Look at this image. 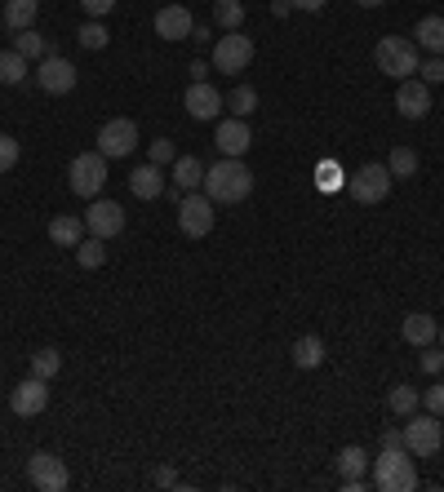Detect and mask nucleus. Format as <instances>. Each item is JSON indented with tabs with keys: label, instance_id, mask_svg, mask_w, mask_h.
I'll list each match as a JSON object with an SVG mask.
<instances>
[{
	"label": "nucleus",
	"instance_id": "34",
	"mask_svg": "<svg viewBox=\"0 0 444 492\" xmlns=\"http://www.w3.org/2000/svg\"><path fill=\"white\" fill-rule=\"evenodd\" d=\"M76 40H80V49H107V40H111V36H107V27L94 18V23H85V27L76 32Z\"/></svg>",
	"mask_w": 444,
	"mask_h": 492
},
{
	"label": "nucleus",
	"instance_id": "15",
	"mask_svg": "<svg viewBox=\"0 0 444 492\" xmlns=\"http://www.w3.org/2000/svg\"><path fill=\"white\" fill-rule=\"evenodd\" d=\"M396 111L405 116V120H422L427 111H431V85L427 80H400V89H396Z\"/></svg>",
	"mask_w": 444,
	"mask_h": 492
},
{
	"label": "nucleus",
	"instance_id": "22",
	"mask_svg": "<svg viewBox=\"0 0 444 492\" xmlns=\"http://www.w3.org/2000/svg\"><path fill=\"white\" fill-rule=\"evenodd\" d=\"M40 14V0H5V27L9 32H27Z\"/></svg>",
	"mask_w": 444,
	"mask_h": 492
},
{
	"label": "nucleus",
	"instance_id": "23",
	"mask_svg": "<svg viewBox=\"0 0 444 492\" xmlns=\"http://www.w3.org/2000/svg\"><path fill=\"white\" fill-rule=\"evenodd\" d=\"M49 240H54V244H63V249H76V244L85 240V222H80V218H71V213H63V218H54V222H49Z\"/></svg>",
	"mask_w": 444,
	"mask_h": 492
},
{
	"label": "nucleus",
	"instance_id": "39",
	"mask_svg": "<svg viewBox=\"0 0 444 492\" xmlns=\"http://www.w3.org/2000/svg\"><path fill=\"white\" fill-rule=\"evenodd\" d=\"M178 160V151H173L170 138H160V142H151V164H173Z\"/></svg>",
	"mask_w": 444,
	"mask_h": 492
},
{
	"label": "nucleus",
	"instance_id": "1",
	"mask_svg": "<svg viewBox=\"0 0 444 492\" xmlns=\"http://www.w3.org/2000/svg\"><path fill=\"white\" fill-rule=\"evenodd\" d=\"M253 191V173H249V164L244 160H222L205 169V196L213 204H240V200H249Z\"/></svg>",
	"mask_w": 444,
	"mask_h": 492
},
{
	"label": "nucleus",
	"instance_id": "18",
	"mask_svg": "<svg viewBox=\"0 0 444 492\" xmlns=\"http://www.w3.org/2000/svg\"><path fill=\"white\" fill-rule=\"evenodd\" d=\"M129 191L138 200H160L165 196V173H160V164H138L134 173H129Z\"/></svg>",
	"mask_w": 444,
	"mask_h": 492
},
{
	"label": "nucleus",
	"instance_id": "24",
	"mask_svg": "<svg viewBox=\"0 0 444 492\" xmlns=\"http://www.w3.org/2000/svg\"><path fill=\"white\" fill-rule=\"evenodd\" d=\"M418 404H422V395L413 391V386H405V382H396V386L387 391V408H391L396 417H409V413H418Z\"/></svg>",
	"mask_w": 444,
	"mask_h": 492
},
{
	"label": "nucleus",
	"instance_id": "30",
	"mask_svg": "<svg viewBox=\"0 0 444 492\" xmlns=\"http://www.w3.org/2000/svg\"><path fill=\"white\" fill-rule=\"evenodd\" d=\"M227 107H232V116L249 120V116L258 111V89H249V85H236V89H232V98H227Z\"/></svg>",
	"mask_w": 444,
	"mask_h": 492
},
{
	"label": "nucleus",
	"instance_id": "8",
	"mask_svg": "<svg viewBox=\"0 0 444 492\" xmlns=\"http://www.w3.org/2000/svg\"><path fill=\"white\" fill-rule=\"evenodd\" d=\"M213 200L209 196H196V191H187L182 196V204H178V227H182V235H191V240H205L209 231H213Z\"/></svg>",
	"mask_w": 444,
	"mask_h": 492
},
{
	"label": "nucleus",
	"instance_id": "47",
	"mask_svg": "<svg viewBox=\"0 0 444 492\" xmlns=\"http://www.w3.org/2000/svg\"><path fill=\"white\" fill-rule=\"evenodd\" d=\"M356 5H365V9H377V5H387V0H356Z\"/></svg>",
	"mask_w": 444,
	"mask_h": 492
},
{
	"label": "nucleus",
	"instance_id": "25",
	"mask_svg": "<svg viewBox=\"0 0 444 492\" xmlns=\"http://www.w3.org/2000/svg\"><path fill=\"white\" fill-rule=\"evenodd\" d=\"M334 466L342 470V479H356V475H365V470H369V457H365V448H360V444H346V448H338Z\"/></svg>",
	"mask_w": 444,
	"mask_h": 492
},
{
	"label": "nucleus",
	"instance_id": "17",
	"mask_svg": "<svg viewBox=\"0 0 444 492\" xmlns=\"http://www.w3.org/2000/svg\"><path fill=\"white\" fill-rule=\"evenodd\" d=\"M191 27H196V18L187 5H165L156 14V36H165V40H191Z\"/></svg>",
	"mask_w": 444,
	"mask_h": 492
},
{
	"label": "nucleus",
	"instance_id": "42",
	"mask_svg": "<svg viewBox=\"0 0 444 492\" xmlns=\"http://www.w3.org/2000/svg\"><path fill=\"white\" fill-rule=\"evenodd\" d=\"M382 448H405V430L387 426V430H382Z\"/></svg>",
	"mask_w": 444,
	"mask_h": 492
},
{
	"label": "nucleus",
	"instance_id": "19",
	"mask_svg": "<svg viewBox=\"0 0 444 492\" xmlns=\"http://www.w3.org/2000/svg\"><path fill=\"white\" fill-rule=\"evenodd\" d=\"M413 45L427 49V54H436V58H444V18L440 14H427V18L413 27Z\"/></svg>",
	"mask_w": 444,
	"mask_h": 492
},
{
	"label": "nucleus",
	"instance_id": "2",
	"mask_svg": "<svg viewBox=\"0 0 444 492\" xmlns=\"http://www.w3.org/2000/svg\"><path fill=\"white\" fill-rule=\"evenodd\" d=\"M374 484L377 492H413L418 488V470H413V461H409V448H382L374 461Z\"/></svg>",
	"mask_w": 444,
	"mask_h": 492
},
{
	"label": "nucleus",
	"instance_id": "21",
	"mask_svg": "<svg viewBox=\"0 0 444 492\" xmlns=\"http://www.w3.org/2000/svg\"><path fill=\"white\" fill-rule=\"evenodd\" d=\"M173 187H178V191L205 187V164L196 160V156H178V160H173Z\"/></svg>",
	"mask_w": 444,
	"mask_h": 492
},
{
	"label": "nucleus",
	"instance_id": "41",
	"mask_svg": "<svg viewBox=\"0 0 444 492\" xmlns=\"http://www.w3.org/2000/svg\"><path fill=\"white\" fill-rule=\"evenodd\" d=\"M80 9H85L89 18H107V14L116 9V0H80Z\"/></svg>",
	"mask_w": 444,
	"mask_h": 492
},
{
	"label": "nucleus",
	"instance_id": "44",
	"mask_svg": "<svg viewBox=\"0 0 444 492\" xmlns=\"http://www.w3.org/2000/svg\"><path fill=\"white\" fill-rule=\"evenodd\" d=\"M289 5H294V9H303V14H315V9H325L329 0H289Z\"/></svg>",
	"mask_w": 444,
	"mask_h": 492
},
{
	"label": "nucleus",
	"instance_id": "10",
	"mask_svg": "<svg viewBox=\"0 0 444 492\" xmlns=\"http://www.w3.org/2000/svg\"><path fill=\"white\" fill-rule=\"evenodd\" d=\"M134 147H138L134 120H107L98 129V156H107V160H125V156H134Z\"/></svg>",
	"mask_w": 444,
	"mask_h": 492
},
{
	"label": "nucleus",
	"instance_id": "29",
	"mask_svg": "<svg viewBox=\"0 0 444 492\" xmlns=\"http://www.w3.org/2000/svg\"><path fill=\"white\" fill-rule=\"evenodd\" d=\"M213 23H218L222 32H240V23H244V5H240V0H213Z\"/></svg>",
	"mask_w": 444,
	"mask_h": 492
},
{
	"label": "nucleus",
	"instance_id": "16",
	"mask_svg": "<svg viewBox=\"0 0 444 492\" xmlns=\"http://www.w3.org/2000/svg\"><path fill=\"white\" fill-rule=\"evenodd\" d=\"M182 102H187V116H191V120H218V116H222V107H227V102H222V94H218L209 80L191 85Z\"/></svg>",
	"mask_w": 444,
	"mask_h": 492
},
{
	"label": "nucleus",
	"instance_id": "7",
	"mask_svg": "<svg viewBox=\"0 0 444 492\" xmlns=\"http://www.w3.org/2000/svg\"><path fill=\"white\" fill-rule=\"evenodd\" d=\"M253 63V40L240 32H227L218 36V45H213V71H222V76H236L244 67Z\"/></svg>",
	"mask_w": 444,
	"mask_h": 492
},
{
	"label": "nucleus",
	"instance_id": "48",
	"mask_svg": "<svg viewBox=\"0 0 444 492\" xmlns=\"http://www.w3.org/2000/svg\"><path fill=\"white\" fill-rule=\"evenodd\" d=\"M440 351H444V328H440Z\"/></svg>",
	"mask_w": 444,
	"mask_h": 492
},
{
	"label": "nucleus",
	"instance_id": "36",
	"mask_svg": "<svg viewBox=\"0 0 444 492\" xmlns=\"http://www.w3.org/2000/svg\"><path fill=\"white\" fill-rule=\"evenodd\" d=\"M14 164H18V138L0 133V173H9Z\"/></svg>",
	"mask_w": 444,
	"mask_h": 492
},
{
	"label": "nucleus",
	"instance_id": "45",
	"mask_svg": "<svg viewBox=\"0 0 444 492\" xmlns=\"http://www.w3.org/2000/svg\"><path fill=\"white\" fill-rule=\"evenodd\" d=\"M156 484H160V488H173V484H178V475H173L170 466H160V470H156Z\"/></svg>",
	"mask_w": 444,
	"mask_h": 492
},
{
	"label": "nucleus",
	"instance_id": "12",
	"mask_svg": "<svg viewBox=\"0 0 444 492\" xmlns=\"http://www.w3.org/2000/svg\"><path fill=\"white\" fill-rule=\"evenodd\" d=\"M27 479H32L40 492H63L71 484L63 457H54V453H36V457L27 461Z\"/></svg>",
	"mask_w": 444,
	"mask_h": 492
},
{
	"label": "nucleus",
	"instance_id": "3",
	"mask_svg": "<svg viewBox=\"0 0 444 492\" xmlns=\"http://www.w3.org/2000/svg\"><path fill=\"white\" fill-rule=\"evenodd\" d=\"M374 63L382 76H391V80H409L413 71H418V45L405 40V36H382L374 49Z\"/></svg>",
	"mask_w": 444,
	"mask_h": 492
},
{
	"label": "nucleus",
	"instance_id": "37",
	"mask_svg": "<svg viewBox=\"0 0 444 492\" xmlns=\"http://www.w3.org/2000/svg\"><path fill=\"white\" fill-rule=\"evenodd\" d=\"M418 71H422L427 85H444V58H436V54H431L427 63H418Z\"/></svg>",
	"mask_w": 444,
	"mask_h": 492
},
{
	"label": "nucleus",
	"instance_id": "9",
	"mask_svg": "<svg viewBox=\"0 0 444 492\" xmlns=\"http://www.w3.org/2000/svg\"><path fill=\"white\" fill-rule=\"evenodd\" d=\"M76 80H80V71H76L67 58H58V54H45V63L36 67V85H40L45 94H54V98L71 94Z\"/></svg>",
	"mask_w": 444,
	"mask_h": 492
},
{
	"label": "nucleus",
	"instance_id": "6",
	"mask_svg": "<svg viewBox=\"0 0 444 492\" xmlns=\"http://www.w3.org/2000/svg\"><path fill=\"white\" fill-rule=\"evenodd\" d=\"M444 444V426L436 413H422V417H413L405 422V448H409V457H436Z\"/></svg>",
	"mask_w": 444,
	"mask_h": 492
},
{
	"label": "nucleus",
	"instance_id": "38",
	"mask_svg": "<svg viewBox=\"0 0 444 492\" xmlns=\"http://www.w3.org/2000/svg\"><path fill=\"white\" fill-rule=\"evenodd\" d=\"M422 373H431V377H440V368H444V351H436V346H422Z\"/></svg>",
	"mask_w": 444,
	"mask_h": 492
},
{
	"label": "nucleus",
	"instance_id": "46",
	"mask_svg": "<svg viewBox=\"0 0 444 492\" xmlns=\"http://www.w3.org/2000/svg\"><path fill=\"white\" fill-rule=\"evenodd\" d=\"M191 40H196V45H209V40H213V32H209V27H201V23H196V27H191Z\"/></svg>",
	"mask_w": 444,
	"mask_h": 492
},
{
	"label": "nucleus",
	"instance_id": "35",
	"mask_svg": "<svg viewBox=\"0 0 444 492\" xmlns=\"http://www.w3.org/2000/svg\"><path fill=\"white\" fill-rule=\"evenodd\" d=\"M338 182H342V173H338V164L334 160H325L320 169H315V187H320V191H334Z\"/></svg>",
	"mask_w": 444,
	"mask_h": 492
},
{
	"label": "nucleus",
	"instance_id": "32",
	"mask_svg": "<svg viewBox=\"0 0 444 492\" xmlns=\"http://www.w3.org/2000/svg\"><path fill=\"white\" fill-rule=\"evenodd\" d=\"M58 368H63V355H58L54 346H45V351H36V355H32V373H36V377H45V382H49Z\"/></svg>",
	"mask_w": 444,
	"mask_h": 492
},
{
	"label": "nucleus",
	"instance_id": "4",
	"mask_svg": "<svg viewBox=\"0 0 444 492\" xmlns=\"http://www.w3.org/2000/svg\"><path fill=\"white\" fill-rule=\"evenodd\" d=\"M391 169L387 164H365V169H356L351 178H346V196L356 200V204H382V200L391 196Z\"/></svg>",
	"mask_w": 444,
	"mask_h": 492
},
{
	"label": "nucleus",
	"instance_id": "5",
	"mask_svg": "<svg viewBox=\"0 0 444 492\" xmlns=\"http://www.w3.org/2000/svg\"><path fill=\"white\" fill-rule=\"evenodd\" d=\"M103 182H107V156H98V151H80V156L71 160L67 187H71V191H76L80 200H98Z\"/></svg>",
	"mask_w": 444,
	"mask_h": 492
},
{
	"label": "nucleus",
	"instance_id": "27",
	"mask_svg": "<svg viewBox=\"0 0 444 492\" xmlns=\"http://www.w3.org/2000/svg\"><path fill=\"white\" fill-rule=\"evenodd\" d=\"M76 262L85 266V271H98V266L107 262V240H98V235H85V240L76 244Z\"/></svg>",
	"mask_w": 444,
	"mask_h": 492
},
{
	"label": "nucleus",
	"instance_id": "14",
	"mask_svg": "<svg viewBox=\"0 0 444 492\" xmlns=\"http://www.w3.org/2000/svg\"><path fill=\"white\" fill-rule=\"evenodd\" d=\"M85 231H89V235H98V240L120 235V231H125V209H120L116 200H94V204H89V213H85Z\"/></svg>",
	"mask_w": 444,
	"mask_h": 492
},
{
	"label": "nucleus",
	"instance_id": "26",
	"mask_svg": "<svg viewBox=\"0 0 444 492\" xmlns=\"http://www.w3.org/2000/svg\"><path fill=\"white\" fill-rule=\"evenodd\" d=\"M294 364H298V368H320V364H325V342H320V337H298V342H294Z\"/></svg>",
	"mask_w": 444,
	"mask_h": 492
},
{
	"label": "nucleus",
	"instance_id": "13",
	"mask_svg": "<svg viewBox=\"0 0 444 492\" xmlns=\"http://www.w3.org/2000/svg\"><path fill=\"white\" fill-rule=\"evenodd\" d=\"M213 147H218V156H227V160H244V151L253 147V133H249V120H222L218 133H213Z\"/></svg>",
	"mask_w": 444,
	"mask_h": 492
},
{
	"label": "nucleus",
	"instance_id": "11",
	"mask_svg": "<svg viewBox=\"0 0 444 492\" xmlns=\"http://www.w3.org/2000/svg\"><path fill=\"white\" fill-rule=\"evenodd\" d=\"M45 408H49V382L36 377V373L9 391V413H14V417H36V413H45Z\"/></svg>",
	"mask_w": 444,
	"mask_h": 492
},
{
	"label": "nucleus",
	"instance_id": "43",
	"mask_svg": "<svg viewBox=\"0 0 444 492\" xmlns=\"http://www.w3.org/2000/svg\"><path fill=\"white\" fill-rule=\"evenodd\" d=\"M187 76H191V85H201V80H209V63H205V58H196V63L187 67Z\"/></svg>",
	"mask_w": 444,
	"mask_h": 492
},
{
	"label": "nucleus",
	"instance_id": "31",
	"mask_svg": "<svg viewBox=\"0 0 444 492\" xmlns=\"http://www.w3.org/2000/svg\"><path fill=\"white\" fill-rule=\"evenodd\" d=\"M14 49H18L23 58H45V54H49L45 36H36L32 27H27V32H18V36H14Z\"/></svg>",
	"mask_w": 444,
	"mask_h": 492
},
{
	"label": "nucleus",
	"instance_id": "28",
	"mask_svg": "<svg viewBox=\"0 0 444 492\" xmlns=\"http://www.w3.org/2000/svg\"><path fill=\"white\" fill-rule=\"evenodd\" d=\"M27 80V58L18 49H0V85H23Z\"/></svg>",
	"mask_w": 444,
	"mask_h": 492
},
{
	"label": "nucleus",
	"instance_id": "40",
	"mask_svg": "<svg viewBox=\"0 0 444 492\" xmlns=\"http://www.w3.org/2000/svg\"><path fill=\"white\" fill-rule=\"evenodd\" d=\"M422 404H427V413H436V417H444V382H436L431 391L422 395Z\"/></svg>",
	"mask_w": 444,
	"mask_h": 492
},
{
	"label": "nucleus",
	"instance_id": "20",
	"mask_svg": "<svg viewBox=\"0 0 444 492\" xmlns=\"http://www.w3.org/2000/svg\"><path fill=\"white\" fill-rule=\"evenodd\" d=\"M400 337H405L409 346H431V342L440 337V328H436L431 315H422V311H418V315H409V320L400 324Z\"/></svg>",
	"mask_w": 444,
	"mask_h": 492
},
{
	"label": "nucleus",
	"instance_id": "33",
	"mask_svg": "<svg viewBox=\"0 0 444 492\" xmlns=\"http://www.w3.org/2000/svg\"><path fill=\"white\" fill-rule=\"evenodd\" d=\"M387 169H391V178H413V173H418V156H413L409 147H396L391 160H387Z\"/></svg>",
	"mask_w": 444,
	"mask_h": 492
}]
</instances>
